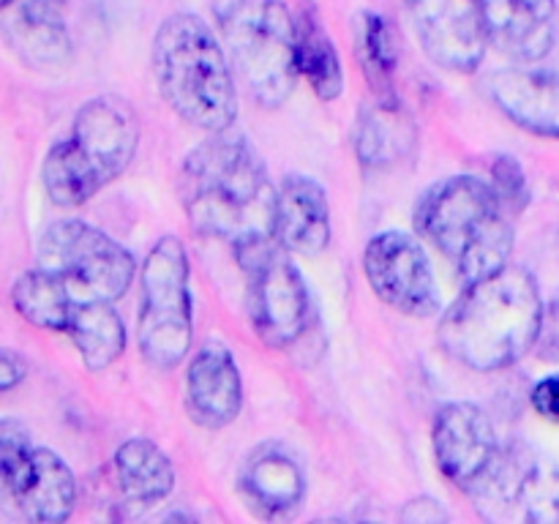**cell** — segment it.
<instances>
[{
	"label": "cell",
	"mask_w": 559,
	"mask_h": 524,
	"mask_svg": "<svg viewBox=\"0 0 559 524\" xmlns=\"http://www.w3.org/2000/svg\"><path fill=\"white\" fill-rule=\"evenodd\" d=\"M180 196L194 233L235 249L276 238V196L260 153L243 134L218 131L186 156Z\"/></svg>",
	"instance_id": "6da1fadb"
},
{
	"label": "cell",
	"mask_w": 559,
	"mask_h": 524,
	"mask_svg": "<svg viewBox=\"0 0 559 524\" xmlns=\"http://www.w3.org/2000/svg\"><path fill=\"white\" fill-rule=\"evenodd\" d=\"M544 311L533 273L508 262L491 276L464 284L442 317L440 344L469 369L500 371L538 344Z\"/></svg>",
	"instance_id": "7a4b0ae2"
},
{
	"label": "cell",
	"mask_w": 559,
	"mask_h": 524,
	"mask_svg": "<svg viewBox=\"0 0 559 524\" xmlns=\"http://www.w3.org/2000/svg\"><path fill=\"white\" fill-rule=\"evenodd\" d=\"M153 74L164 102L202 131L233 129L238 91L227 49L197 14L167 16L153 38Z\"/></svg>",
	"instance_id": "3957f363"
},
{
	"label": "cell",
	"mask_w": 559,
	"mask_h": 524,
	"mask_svg": "<svg viewBox=\"0 0 559 524\" xmlns=\"http://www.w3.org/2000/svg\"><path fill=\"white\" fill-rule=\"evenodd\" d=\"M415 227L456 267L464 284L491 276L511 262L513 227L508 207L486 180L453 175L420 196Z\"/></svg>",
	"instance_id": "277c9868"
},
{
	"label": "cell",
	"mask_w": 559,
	"mask_h": 524,
	"mask_svg": "<svg viewBox=\"0 0 559 524\" xmlns=\"http://www.w3.org/2000/svg\"><path fill=\"white\" fill-rule=\"evenodd\" d=\"M140 118L120 96H98L82 104L71 134L49 147L41 167L44 189L60 207H80L98 194L134 158Z\"/></svg>",
	"instance_id": "5b68a950"
},
{
	"label": "cell",
	"mask_w": 559,
	"mask_h": 524,
	"mask_svg": "<svg viewBox=\"0 0 559 524\" xmlns=\"http://www.w3.org/2000/svg\"><path fill=\"white\" fill-rule=\"evenodd\" d=\"M218 33L246 93L276 109L298 82V16L284 0H218Z\"/></svg>",
	"instance_id": "8992f818"
},
{
	"label": "cell",
	"mask_w": 559,
	"mask_h": 524,
	"mask_svg": "<svg viewBox=\"0 0 559 524\" xmlns=\"http://www.w3.org/2000/svg\"><path fill=\"white\" fill-rule=\"evenodd\" d=\"M194 303L189 287V254L175 235L156 240L142 262V298L136 344L153 369L183 364L194 336Z\"/></svg>",
	"instance_id": "52a82bcc"
},
{
	"label": "cell",
	"mask_w": 559,
	"mask_h": 524,
	"mask_svg": "<svg viewBox=\"0 0 559 524\" xmlns=\"http://www.w3.org/2000/svg\"><path fill=\"white\" fill-rule=\"evenodd\" d=\"M38 267L63 278L74 303H115L123 298L136 273V262L126 246L80 218H66L44 229L38 240Z\"/></svg>",
	"instance_id": "ba28073f"
},
{
	"label": "cell",
	"mask_w": 559,
	"mask_h": 524,
	"mask_svg": "<svg viewBox=\"0 0 559 524\" xmlns=\"http://www.w3.org/2000/svg\"><path fill=\"white\" fill-rule=\"evenodd\" d=\"M284 251L276 238L238 249V262L249 278L246 303L251 327L273 349L293 347L309 325V289Z\"/></svg>",
	"instance_id": "9c48e42d"
},
{
	"label": "cell",
	"mask_w": 559,
	"mask_h": 524,
	"mask_svg": "<svg viewBox=\"0 0 559 524\" xmlns=\"http://www.w3.org/2000/svg\"><path fill=\"white\" fill-rule=\"evenodd\" d=\"M366 278L371 289L409 317H431L440 311V289L424 246L407 233H380L364 251Z\"/></svg>",
	"instance_id": "30bf717a"
},
{
	"label": "cell",
	"mask_w": 559,
	"mask_h": 524,
	"mask_svg": "<svg viewBox=\"0 0 559 524\" xmlns=\"http://www.w3.org/2000/svg\"><path fill=\"white\" fill-rule=\"evenodd\" d=\"M426 55L448 71L469 74L489 47L480 0H404Z\"/></svg>",
	"instance_id": "8fae6325"
},
{
	"label": "cell",
	"mask_w": 559,
	"mask_h": 524,
	"mask_svg": "<svg viewBox=\"0 0 559 524\" xmlns=\"http://www.w3.org/2000/svg\"><path fill=\"white\" fill-rule=\"evenodd\" d=\"M500 453L489 415L469 402H453L437 413L435 458L440 473L451 484L473 491L489 473Z\"/></svg>",
	"instance_id": "7c38bea8"
},
{
	"label": "cell",
	"mask_w": 559,
	"mask_h": 524,
	"mask_svg": "<svg viewBox=\"0 0 559 524\" xmlns=\"http://www.w3.org/2000/svg\"><path fill=\"white\" fill-rule=\"evenodd\" d=\"M3 489L22 516L36 524L66 522L76 505L74 473L49 448H33L11 473H3Z\"/></svg>",
	"instance_id": "4fadbf2b"
},
{
	"label": "cell",
	"mask_w": 559,
	"mask_h": 524,
	"mask_svg": "<svg viewBox=\"0 0 559 524\" xmlns=\"http://www.w3.org/2000/svg\"><path fill=\"white\" fill-rule=\"evenodd\" d=\"M186 402L191 418L205 429H224L243 407V380L233 353L218 342L197 349L186 374Z\"/></svg>",
	"instance_id": "5bb4252c"
},
{
	"label": "cell",
	"mask_w": 559,
	"mask_h": 524,
	"mask_svg": "<svg viewBox=\"0 0 559 524\" xmlns=\"http://www.w3.org/2000/svg\"><path fill=\"white\" fill-rule=\"evenodd\" d=\"M489 41L516 63L546 58L555 44L557 0H480Z\"/></svg>",
	"instance_id": "9a60e30c"
},
{
	"label": "cell",
	"mask_w": 559,
	"mask_h": 524,
	"mask_svg": "<svg viewBox=\"0 0 559 524\" xmlns=\"http://www.w3.org/2000/svg\"><path fill=\"white\" fill-rule=\"evenodd\" d=\"M502 115L538 136L559 140V74L538 69L495 71L486 82Z\"/></svg>",
	"instance_id": "2e32d148"
},
{
	"label": "cell",
	"mask_w": 559,
	"mask_h": 524,
	"mask_svg": "<svg viewBox=\"0 0 559 524\" xmlns=\"http://www.w3.org/2000/svg\"><path fill=\"white\" fill-rule=\"evenodd\" d=\"M276 240L293 254L317 257L331 243V205L317 180L289 175L276 196Z\"/></svg>",
	"instance_id": "e0dca14e"
},
{
	"label": "cell",
	"mask_w": 559,
	"mask_h": 524,
	"mask_svg": "<svg viewBox=\"0 0 559 524\" xmlns=\"http://www.w3.org/2000/svg\"><path fill=\"white\" fill-rule=\"evenodd\" d=\"M66 0H3L11 49L31 66H63L71 58Z\"/></svg>",
	"instance_id": "ac0fdd59"
},
{
	"label": "cell",
	"mask_w": 559,
	"mask_h": 524,
	"mask_svg": "<svg viewBox=\"0 0 559 524\" xmlns=\"http://www.w3.org/2000/svg\"><path fill=\"white\" fill-rule=\"evenodd\" d=\"M240 489L260 516L282 519L295 513V508L304 502L306 478L300 464L289 453L267 445L246 462Z\"/></svg>",
	"instance_id": "d6986e66"
},
{
	"label": "cell",
	"mask_w": 559,
	"mask_h": 524,
	"mask_svg": "<svg viewBox=\"0 0 559 524\" xmlns=\"http://www.w3.org/2000/svg\"><path fill=\"white\" fill-rule=\"evenodd\" d=\"M115 480L129 502L151 508L175 489V467L167 453L145 437H131L115 451Z\"/></svg>",
	"instance_id": "ffe728a7"
},
{
	"label": "cell",
	"mask_w": 559,
	"mask_h": 524,
	"mask_svg": "<svg viewBox=\"0 0 559 524\" xmlns=\"http://www.w3.org/2000/svg\"><path fill=\"white\" fill-rule=\"evenodd\" d=\"M413 140L415 126L399 102H377L374 107H366L355 126V153L366 169H382L399 156H407Z\"/></svg>",
	"instance_id": "44dd1931"
},
{
	"label": "cell",
	"mask_w": 559,
	"mask_h": 524,
	"mask_svg": "<svg viewBox=\"0 0 559 524\" xmlns=\"http://www.w3.org/2000/svg\"><path fill=\"white\" fill-rule=\"evenodd\" d=\"M66 333L74 342L82 364L91 371H104L126 349V325L115 303H109V300L76 303Z\"/></svg>",
	"instance_id": "7402d4cb"
},
{
	"label": "cell",
	"mask_w": 559,
	"mask_h": 524,
	"mask_svg": "<svg viewBox=\"0 0 559 524\" xmlns=\"http://www.w3.org/2000/svg\"><path fill=\"white\" fill-rule=\"evenodd\" d=\"M298 71L322 102L342 96V58L311 3H306L298 14Z\"/></svg>",
	"instance_id": "603a6c76"
},
{
	"label": "cell",
	"mask_w": 559,
	"mask_h": 524,
	"mask_svg": "<svg viewBox=\"0 0 559 524\" xmlns=\"http://www.w3.org/2000/svg\"><path fill=\"white\" fill-rule=\"evenodd\" d=\"M11 300L16 314L41 331H69L76 306L63 278L44 267L22 273L11 287Z\"/></svg>",
	"instance_id": "cb8c5ba5"
},
{
	"label": "cell",
	"mask_w": 559,
	"mask_h": 524,
	"mask_svg": "<svg viewBox=\"0 0 559 524\" xmlns=\"http://www.w3.org/2000/svg\"><path fill=\"white\" fill-rule=\"evenodd\" d=\"M358 60L366 82L374 87L377 102H399L396 98V66L399 41L391 22L374 11H364L355 22Z\"/></svg>",
	"instance_id": "d4e9b609"
},
{
	"label": "cell",
	"mask_w": 559,
	"mask_h": 524,
	"mask_svg": "<svg viewBox=\"0 0 559 524\" xmlns=\"http://www.w3.org/2000/svg\"><path fill=\"white\" fill-rule=\"evenodd\" d=\"M524 516L533 522H557L559 519V469L535 462L522 491Z\"/></svg>",
	"instance_id": "484cf974"
},
{
	"label": "cell",
	"mask_w": 559,
	"mask_h": 524,
	"mask_svg": "<svg viewBox=\"0 0 559 524\" xmlns=\"http://www.w3.org/2000/svg\"><path fill=\"white\" fill-rule=\"evenodd\" d=\"M491 189L508 207V213H522L530 202V183L522 164L511 156H500L491 164Z\"/></svg>",
	"instance_id": "4316f807"
},
{
	"label": "cell",
	"mask_w": 559,
	"mask_h": 524,
	"mask_svg": "<svg viewBox=\"0 0 559 524\" xmlns=\"http://www.w3.org/2000/svg\"><path fill=\"white\" fill-rule=\"evenodd\" d=\"M402 522H413V524H437V522H448V511L431 497H415L409 500L407 505L402 508L399 513Z\"/></svg>",
	"instance_id": "83f0119b"
},
{
	"label": "cell",
	"mask_w": 559,
	"mask_h": 524,
	"mask_svg": "<svg viewBox=\"0 0 559 524\" xmlns=\"http://www.w3.org/2000/svg\"><path fill=\"white\" fill-rule=\"evenodd\" d=\"M533 407L538 409L544 418L559 420V374L546 377L533 388Z\"/></svg>",
	"instance_id": "f1b7e54d"
},
{
	"label": "cell",
	"mask_w": 559,
	"mask_h": 524,
	"mask_svg": "<svg viewBox=\"0 0 559 524\" xmlns=\"http://www.w3.org/2000/svg\"><path fill=\"white\" fill-rule=\"evenodd\" d=\"M535 347L540 349V358L559 360V303L544 311V325H540V336Z\"/></svg>",
	"instance_id": "f546056e"
},
{
	"label": "cell",
	"mask_w": 559,
	"mask_h": 524,
	"mask_svg": "<svg viewBox=\"0 0 559 524\" xmlns=\"http://www.w3.org/2000/svg\"><path fill=\"white\" fill-rule=\"evenodd\" d=\"M22 380H25V364H22V358H16L11 349H3V355H0V391H11Z\"/></svg>",
	"instance_id": "4dcf8cb0"
}]
</instances>
